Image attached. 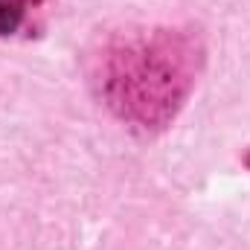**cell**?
Here are the masks:
<instances>
[{
    "mask_svg": "<svg viewBox=\"0 0 250 250\" xmlns=\"http://www.w3.org/2000/svg\"><path fill=\"white\" fill-rule=\"evenodd\" d=\"M18 21H21V6L12 0H0V35L15 32Z\"/></svg>",
    "mask_w": 250,
    "mask_h": 250,
    "instance_id": "1",
    "label": "cell"
},
{
    "mask_svg": "<svg viewBox=\"0 0 250 250\" xmlns=\"http://www.w3.org/2000/svg\"><path fill=\"white\" fill-rule=\"evenodd\" d=\"M12 3H18V6H29V3H32V6H35V3H41V0H12Z\"/></svg>",
    "mask_w": 250,
    "mask_h": 250,
    "instance_id": "2",
    "label": "cell"
}]
</instances>
